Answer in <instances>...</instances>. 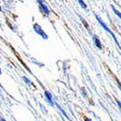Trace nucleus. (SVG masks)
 <instances>
[{"label": "nucleus", "mask_w": 121, "mask_h": 121, "mask_svg": "<svg viewBox=\"0 0 121 121\" xmlns=\"http://www.w3.org/2000/svg\"><path fill=\"white\" fill-rule=\"evenodd\" d=\"M37 2H38L39 9H40V10L42 11V13L45 14L47 16H48L49 14H50V11H49L48 8V6L46 5V4L43 2V0H37Z\"/></svg>", "instance_id": "7ed1b4c3"}, {"label": "nucleus", "mask_w": 121, "mask_h": 121, "mask_svg": "<svg viewBox=\"0 0 121 121\" xmlns=\"http://www.w3.org/2000/svg\"><path fill=\"white\" fill-rule=\"evenodd\" d=\"M2 74V70H1V69H0V75Z\"/></svg>", "instance_id": "f8f14e48"}, {"label": "nucleus", "mask_w": 121, "mask_h": 121, "mask_svg": "<svg viewBox=\"0 0 121 121\" xmlns=\"http://www.w3.org/2000/svg\"><path fill=\"white\" fill-rule=\"evenodd\" d=\"M22 79H23V81H24L26 83H27V84H30V80H29L28 78H26V76H23V77H22Z\"/></svg>", "instance_id": "1a4fd4ad"}, {"label": "nucleus", "mask_w": 121, "mask_h": 121, "mask_svg": "<svg viewBox=\"0 0 121 121\" xmlns=\"http://www.w3.org/2000/svg\"><path fill=\"white\" fill-rule=\"evenodd\" d=\"M33 29H34V30L36 32V34H38L39 36H41L43 39L48 38V36L46 34V32L43 30V28H42L41 26H39L38 24H34V26H33Z\"/></svg>", "instance_id": "f03ea898"}, {"label": "nucleus", "mask_w": 121, "mask_h": 121, "mask_svg": "<svg viewBox=\"0 0 121 121\" xmlns=\"http://www.w3.org/2000/svg\"><path fill=\"white\" fill-rule=\"evenodd\" d=\"M56 105H57V106H58V108H59V110H60V111L62 112V113H63V114L65 115V117H66V118H69V117H68V115L66 114V113H65V110H63V109H62V108H61L60 106H59V105H58V104H57V103H56Z\"/></svg>", "instance_id": "6e6552de"}, {"label": "nucleus", "mask_w": 121, "mask_h": 121, "mask_svg": "<svg viewBox=\"0 0 121 121\" xmlns=\"http://www.w3.org/2000/svg\"><path fill=\"white\" fill-rule=\"evenodd\" d=\"M111 8H112V9L113 10V12L115 13V14H117L119 18H121V14H120V13H119V10L116 9L114 8V6H113V5H111Z\"/></svg>", "instance_id": "0eeeda50"}, {"label": "nucleus", "mask_w": 121, "mask_h": 121, "mask_svg": "<svg viewBox=\"0 0 121 121\" xmlns=\"http://www.w3.org/2000/svg\"><path fill=\"white\" fill-rule=\"evenodd\" d=\"M45 97H46L47 101L49 103H50L52 106H53L54 105V103H53V101H52V94H51L49 91H45Z\"/></svg>", "instance_id": "39448f33"}, {"label": "nucleus", "mask_w": 121, "mask_h": 121, "mask_svg": "<svg viewBox=\"0 0 121 121\" xmlns=\"http://www.w3.org/2000/svg\"><path fill=\"white\" fill-rule=\"evenodd\" d=\"M93 42H94L95 45L97 46V48H98L99 49L103 48V45H102V43H101V41H100V39H99L98 36H96V35L93 36Z\"/></svg>", "instance_id": "20e7f679"}, {"label": "nucleus", "mask_w": 121, "mask_h": 121, "mask_svg": "<svg viewBox=\"0 0 121 121\" xmlns=\"http://www.w3.org/2000/svg\"><path fill=\"white\" fill-rule=\"evenodd\" d=\"M77 1H78V3L80 4V5H81L83 9H86L87 8V5L86 4V3L84 2L83 0H77Z\"/></svg>", "instance_id": "423d86ee"}, {"label": "nucleus", "mask_w": 121, "mask_h": 121, "mask_svg": "<svg viewBox=\"0 0 121 121\" xmlns=\"http://www.w3.org/2000/svg\"><path fill=\"white\" fill-rule=\"evenodd\" d=\"M0 121H7V120H5L4 118H1V119H0Z\"/></svg>", "instance_id": "9b49d317"}, {"label": "nucleus", "mask_w": 121, "mask_h": 121, "mask_svg": "<svg viewBox=\"0 0 121 121\" xmlns=\"http://www.w3.org/2000/svg\"><path fill=\"white\" fill-rule=\"evenodd\" d=\"M85 121H91V120L90 119H88V118H86V119H85Z\"/></svg>", "instance_id": "9d476101"}, {"label": "nucleus", "mask_w": 121, "mask_h": 121, "mask_svg": "<svg viewBox=\"0 0 121 121\" xmlns=\"http://www.w3.org/2000/svg\"><path fill=\"white\" fill-rule=\"evenodd\" d=\"M1 10H2V9H1V6H0V11H1Z\"/></svg>", "instance_id": "ddd939ff"}, {"label": "nucleus", "mask_w": 121, "mask_h": 121, "mask_svg": "<svg viewBox=\"0 0 121 121\" xmlns=\"http://www.w3.org/2000/svg\"><path fill=\"white\" fill-rule=\"evenodd\" d=\"M95 17H96V19H97V21L99 22V24H100V25L102 26V27H103V28L104 29V30H106V31H108V32L109 34L111 35L112 36H113V40H114V42L116 43V44H117L118 46H119V42H118L117 38H116V36H114V34L113 33V31H112V30L108 28V26L107 25H106L104 22H103V20H102V19L100 18V17H99L98 15H97V14H95Z\"/></svg>", "instance_id": "f257e3e1"}]
</instances>
